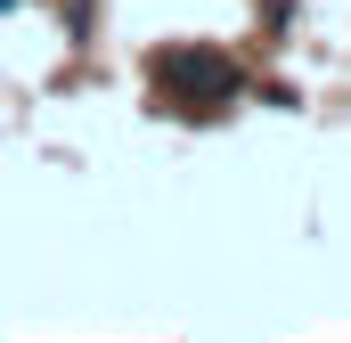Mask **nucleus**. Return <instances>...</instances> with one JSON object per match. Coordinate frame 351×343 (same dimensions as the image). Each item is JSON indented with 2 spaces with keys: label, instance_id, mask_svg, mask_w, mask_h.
<instances>
[{
  "label": "nucleus",
  "instance_id": "1",
  "mask_svg": "<svg viewBox=\"0 0 351 343\" xmlns=\"http://www.w3.org/2000/svg\"><path fill=\"white\" fill-rule=\"evenodd\" d=\"M156 82L172 90V106L213 115V106H229V98L245 90V74H237L221 49H164V58H156Z\"/></svg>",
  "mask_w": 351,
  "mask_h": 343
}]
</instances>
